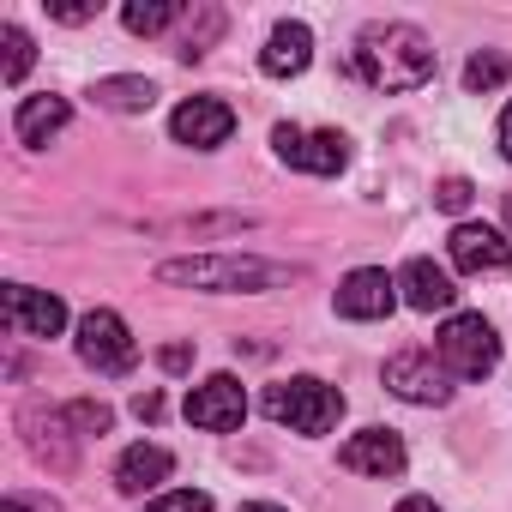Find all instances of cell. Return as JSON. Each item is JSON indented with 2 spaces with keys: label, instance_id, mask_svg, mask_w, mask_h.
Listing matches in <instances>:
<instances>
[{
  "label": "cell",
  "instance_id": "cell-1",
  "mask_svg": "<svg viewBox=\"0 0 512 512\" xmlns=\"http://www.w3.org/2000/svg\"><path fill=\"white\" fill-rule=\"evenodd\" d=\"M350 73L374 91H416L434 79V43L416 25H368L350 49Z\"/></svg>",
  "mask_w": 512,
  "mask_h": 512
},
{
  "label": "cell",
  "instance_id": "cell-2",
  "mask_svg": "<svg viewBox=\"0 0 512 512\" xmlns=\"http://www.w3.org/2000/svg\"><path fill=\"white\" fill-rule=\"evenodd\" d=\"M157 278L187 284V290H211V296H260V290L290 284V266L253 260V253H193V260H163Z\"/></svg>",
  "mask_w": 512,
  "mask_h": 512
},
{
  "label": "cell",
  "instance_id": "cell-3",
  "mask_svg": "<svg viewBox=\"0 0 512 512\" xmlns=\"http://www.w3.org/2000/svg\"><path fill=\"white\" fill-rule=\"evenodd\" d=\"M266 416L278 428H290V434H332L338 416H344V392L314 380V374H296V380L266 392Z\"/></svg>",
  "mask_w": 512,
  "mask_h": 512
},
{
  "label": "cell",
  "instance_id": "cell-4",
  "mask_svg": "<svg viewBox=\"0 0 512 512\" xmlns=\"http://www.w3.org/2000/svg\"><path fill=\"white\" fill-rule=\"evenodd\" d=\"M434 350H440V362H446L452 380H488L494 362H500V338H494V326L482 314H452L440 326V344Z\"/></svg>",
  "mask_w": 512,
  "mask_h": 512
},
{
  "label": "cell",
  "instance_id": "cell-5",
  "mask_svg": "<svg viewBox=\"0 0 512 512\" xmlns=\"http://www.w3.org/2000/svg\"><path fill=\"white\" fill-rule=\"evenodd\" d=\"M79 356H85V368H97L109 380H127L139 368V344H133V332L115 308H91L79 320Z\"/></svg>",
  "mask_w": 512,
  "mask_h": 512
},
{
  "label": "cell",
  "instance_id": "cell-6",
  "mask_svg": "<svg viewBox=\"0 0 512 512\" xmlns=\"http://www.w3.org/2000/svg\"><path fill=\"white\" fill-rule=\"evenodd\" d=\"M272 145H278V157L290 163V169H302V175H338L344 163H350V139L344 133H308V127H278L272 133Z\"/></svg>",
  "mask_w": 512,
  "mask_h": 512
},
{
  "label": "cell",
  "instance_id": "cell-7",
  "mask_svg": "<svg viewBox=\"0 0 512 512\" xmlns=\"http://www.w3.org/2000/svg\"><path fill=\"white\" fill-rule=\"evenodd\" d=\"M386 386L404 398V404H446L452 398V374L434 350H398L386 362Z\"/></svg>",
  "mask_w": 512,
  "mask_h": 512
},
{
  "label": "cell",
  "instance_id": "cell-8",
  "mask_svg": "<svg viewBox=\"0 0 512 512\" xmlns=\"http://www.w3.org/2000/svg\"><path fill=\"white\" fill-rule=\"evenodd\" d=\"M181 410H187L193 428H205V434H229V428L247 422V392H241L235 374H211V380H199V386L187 392Z\"/></svg>",
  "mask_w": 512,
  "mask_h": 512
},
{
  "label": "cell",
  "instance_id": "cell-9",
  "mask_svg": "<svg viewBox=\"0 0 512 512\" xmlns=\"http://www.w3.org/2000/svg\"><path fill=\"white\" fill-rule=\"evenodd\" d=\"M0 314H7L13 338H61V326H67V302L49 290H31V284H7Z\"/></svg>",
  "mask_w": 512,
  "mask_h": 512
},
{
  "label": "cell",
  "instance_id": "cell-10",
  "mask_svg": "<svg viewBox=\"0 0 512 512\" xmlns=\"http://www.w3.org/2000/svg\"><path fill=\"white\" fill-rule=\"evenodd\" d=\"M169 133H175V145L217 151V145L235 133V109H229L223 97H187V103L169 115Z\"/></svg>",
  "mask_w": 512,
  "mask_h": 512
},
{
  "label": "cell",
  "instance_id": "cell-11",
  "mask_svg": "<svg viewBox=\"0 0 512 512\" xmlns=\"http://www.w3.org/2000/svg\"><path fill=\"white\" fill-rule=\"evenodd\" d=\"M446 247H452V266L470 272V278H488V272H506L512 266V235H500L488 223H458Z\"/></svg>",
  "mask_w": 512,
  "mask_h": 512
},
{
  "label": "cell",
  "instance_id": "cell-12",
  "mask_svg": "<svg viewBox=\"0 0 512 512\" xmlns=\"http://www.w3.org/2000/svg\"><path fill=\"white\" fill-rule=\"evenodd\" d=\"M344 320H386L398 308V278H386L380 266H362L338 284V302H332Z\"/></svg>",
  "mask_w": 512,
  "mask_h": 512
},
{
  "label": "cell",
  "instance_id": "cell-13",
  "mask_svg": "<svg viewBox=\"0 0 512 512\" xmlns=\"http://www.w3.org/2000/svg\"><path fill=\"white\" fill-rule=\"evenodd\" d=\"M338 464L344 470H356V476H398L404 470V440L392 434V428H362V434H350L344 440V452H338Z\"/></svg>",
  "mask_w": 512,
  "mask_h": 512
},
{
  "label": "cell",
  "instance_id": "cell-14",
  "mask_svg": "<svg viewBox=\"0 0 512 512\" xmlns=\"http://www.w3.org/2000/svg\"><path fill=\"white\" fill-rule=\"evenodd\" d=\"M19 428H25V446L49 464V470H73V422H67V410H43V404H31L25 416H19Z\"/></svg>",
  "mask_w": 512,
  "mask_h": 512
},
{
  "label": "cell",
  "instance_id": "cell-15",
  "mask_svg": "<svg viewBox=\"0 0 512 512\" xmlns=\"http://www.w3.org/2000/svg\"><path fill=\"white\" fill-rule=\"evenodd\" d=\"M398 290H404V302H410L416 314H446V308L458 302L452 278H446L434 260H410V266L398 272Z\"/></svg>",
  "mask_w": 512,
  "mask_h": 512
},
{
  "label": "cell",
  "instance_id": "cell-16",
  "mask_svg": "<svg viewBox=\"0 0 512 512\" xmlns=\"http://www.w3.org/2000/svg\"><path fill=\"white\" fill-rule=\"evenodd\" d=\"M67 121H73L67 97H25L19 115H13V133H19V145H49V139L67 133Z\"/></svg>",
  "mask_w": 512,
  "mask_h": 512
},
{
  "label": "cell",
  "instance_id": "cell-17",
  "mask_svg": "<svg viewBox=\"0 0 512 512\" xmlns=\"http://www.w3.org/2000/svg\"><path fill=\"white\" fill-rule=\"evenodd\" d=\"M308 61H314V31H308V25H278L272 43L260 49V67H266L272 79H296V73H308Z\"/></svg>",
  "mask_w": 512,
  "mask_h": 512
},
{
  "label": "cell",
  "instance_id": "cell-18",
  "mask_svg": "<svg viewBox=\"0 0 512 512\" xmlns=\"http://www.w3.org/2000/svg\"><path fill=\"white\" fill-rule=\"evenodd\" d=\"M169 470H175V458L163 452V446H127L121 452V464H115V488L121 494H145V488H157V482H169Z\"/></svg>",
  "mask_w": 512,
  "mask_h": 512
},
{
  "label": "cell",
  "instance_id": "cell-19",
  "mask_svg": "<svg viewBox=\"0 0 512 512\" xmlns=\"http://www.w3.org/2000/svg\"><path fill=\"white\" fill-rule=\"evenodd\" d=\"M91 103L97 109H115V115H145L157 103V85L151 79H133V73L127 79H97L91 85Z\"/></svg>",
  "mask_w": 512,
  "mask_h": 512
},
{
  "label": "cell",
  "instance_id": "cell-20",
  "mask_svg": "<svg viewBox=\"0 0 512 512\" xmlns=\"http://www.w3.org/2000/svg\"><path fill=\"white\" fill-rule=\"evenodd\" d=\"M175 19H187L181 0H133V7H121V25H127L133 37H157V31H169Z\"/></svg>",
  "mask_w": 512,
  "mask_h": 512
},
{
  "label": "cell",
  "instance_id": "cell-21",
  "mask_svg": "<svg viewBox=\"0 0 512 512\" xmlns=\"http://www.w3.org/2000/svg\"><path fill=\"white\" fill-rule=\"evenodd\" d=\"M506 73H512V61H506L500 49H482V55L464 61V91H470V97H488V91L506 85Z\"/></svg>",
  "mask_w": 512,
  "mask_h": 512
},
{
  "label": "cell",
  "instance_id": "cell-22",
  "mask_svg": "<svg viewBox=\"0 0 512 512\" xmlns=\"http://www.w3.org/2000/svg\"><path fill=\"white\" fill-rule=\"evenodd\" d=\"M0 43H7V67H0V79H7V85H25V73H31V61H37L31 37H25L19 25H7V31H0Z\"/></svg>",
  "mask_w": 512,
  "mask_h": 512
},
{
  "label": "cell",
  "instance_id": "cell-23",
  "mask_svg": "<svg viewBox=\"0 0 512 512\" xmlns=\"http://www.w3.org/2000/svg\"><path fill=\"white\" fill-rule=\"evenodd\" d=\"M67 422H73V434H109V404H97V398H73L67 404Z\"/></svg>",
  "mask_w": 512,
  "mask_h": 512
},
{
  "label": "cell",
  "instance_id": "cell-24",
  "mask_svg": "<svg viewBox=\"0 0 512 512\" xmlns=\"http://www.w3.org/2000/svg\"><path fill=\"white\" fill-rule=\"evenodd\" d=\"M145 512H211V494L205 488H175V494H157Z\"/></svg>",
  "mask_w": 512,
  "mask_h": 512
},
{
  "label": "cell",
  "instance_id": "cell-25",
  "mask_svg": "<svg viewBox=\"0 0 512 512\" xmlns=\"http://www.w3.org/2000/svg\"><path fill=\"white\" fill-rule=\"evenodd\" d=\"M470 199H476V187H470L464 175H446V181L434 187V205H440V211H464Z\"/></svg>",
  "mask_w": 512,
  "mask_h": 512
},
{
  "label": "cell",
  "instance_id": "cell-26",
  "mask_svg": "<svg viewBox=\"0 0 512 512\" xmlns=\"http://www.w3.org/2000/svg\"><path fill=\"white\" fill-rule=\"evenodd\" d=\"M0 512H61V506H55V500H49V494H43V500H37V494H25V488H13V494H7V500H0Z\"/></svg>",
  "mask_w": 512,
  "mask_h": 512
},
{
  "label": "cell",
  "instance_id": "cell-27",
  "mask_svg": "<svg viewBox=\"0 0 512 512\" xmlns=\"http://www.w3.org/2000/svg\"><path fill=\"white\" fill-rule=\"evenodd\" d=\"M157 362H163L169 374H187V368H193V344H163V350H157Z\"/></svg>",
  "mask_w": 512,
  "mask_h": 512
},
{
  "label": "cell",
  "instance_id": "cell-28",
  "mask_svg": "<svg viewBox=\"0 0 512 512\" xmlns=\"http://www.w3.org/2000/svg\"><path fill=\"white\" fill-rule=\"evenodd\" d=\"M133 416H139V422H157V416H163V392H139V398H133Z\"/></svg>",
  "mask_w": 512,
  "mask_h": 512
},
{
  "label": "cell",
  "instance_id": "cell-29",
  "mask_svg": "<svg viewBox=\"0 0 512 512\" xmlns=\"http://www.w3.org/2000/svg\"><path fill=\"white\" fill-rule=\"evenodd\" d=\"M49 19H61V25H85V19H97V7H67V0H61V7H49Z\"/></svg>",
  "mask_w": 512,
  "mask_h": 512
},
{
  "label": "cell",
  "instance_id": "cell-30",
  "mask_svg": "<svg viewBox=\"0 0 512 512\" xmlns=\"http://www.w3.org/2000/svg\"><path fill=\"white\" fill-rule=\"evenodd\" d=\"M500 157L512 163V103H506V115H500Z\"/></svg>",
  "mask_w": 512,
  "mask_h": 512
},
{
  "label": "cell",
  "instance_id": "cell-31",
  "mask_svg": "<svg viewBox=\"0 0 512 512\" xmlns=\"http://www.w3.org/2000/svg\"><path fill=\"white\" fill-rule=\"evenodd\" d=\"M398 512H440L434 500H422V494H410V500H398Z\"/></svg>",
  "mask_w": 512,
  "mask_h": 512
},
{
  "label": "cell",
  "instance_id": "cell-32",
  "mask_svg": "<svg viewBox=\"0 0 512 512\" xmlns=\"http://www.w3.org/2000/svg\"><path fill=\"white\" fill-rule=\"evenodd\" d=\"M241 512H284V506H272V500H247Z\"/></svg>",
  "mask_w": 512,
  "mask_h": 512
},
{
  "label": "cell",
  "instance_id": "cell-33",
  "mask_svg": "<svg viewBox=\"0 0 512 512\" xmlns=\"http://www.w3.org/2000/svg\"><path fill=\"white\" fill-rule=\"evenodd\" d=\"M500 211H506V235H512V193H506V199H500Z\"/></svg>",
  "mask_w": 512,
  "mask_h": 512
}]
</instances>
